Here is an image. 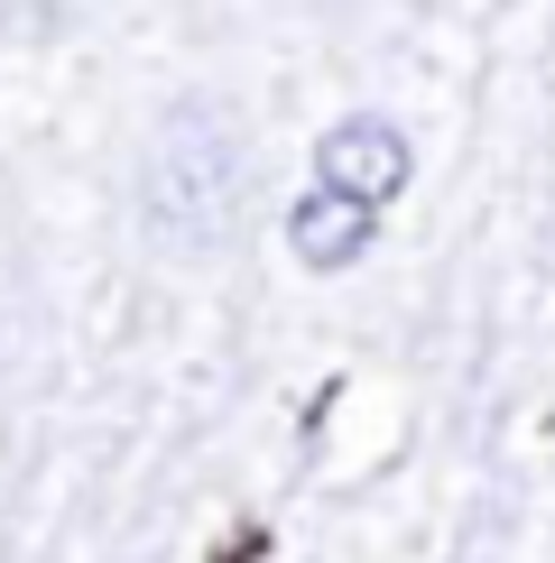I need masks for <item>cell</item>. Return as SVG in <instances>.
<instances>
[{
	"mask_svg": "<svg viewBox=\"0 0 555 563\" xmlns=\"http://www.w3.org/2000/svg\"><path fill=\"white\" fill-rule=\"evenodd\" d=\"M260 139L222 92H176L130 148V231L167 268H222L260 222Z\"/></svg>",
	"mask_w": 555,
	"mask_h": 563,
	"instance_id": "6da1fadb",
	"label": "cell"
},
{
	"mask_svg": "<svg viewBox=\"0 0 555 563\" xmlns=\"http://www.w3.org/2000/svg\"><path fill=\"white\" fill-rule=\"evenodd\" d=\"M315 176H324V195H342V203H361V213H380V203L407 195L416 148H407V130L389 121V111H352V121H334V130L315 139Z\"/></svg>",
	"mask_w": 555,
	"mask_h": 563,
	"instance_id": "7a4b0ae2",
	"label": "cell"
},
{
	"mask_svg": "<svg viewBox=\"0 0 555 563\" xmlns=\"http://www.w3.org/2000/svg\"><path fill=\"white\" fill-rule=\"evenodd\" d=\"M370 241H380V213H361V203L324 195V185L287 203V250H296L306 268H352Z\"/></svg>",
	"mask_w": 555,
	"mask_h": 563,
	"instance_id": "3957f363",
	"label": "cell"
}]
</instances>
